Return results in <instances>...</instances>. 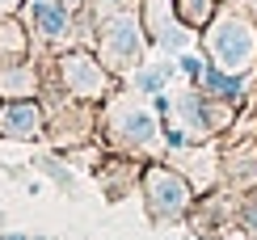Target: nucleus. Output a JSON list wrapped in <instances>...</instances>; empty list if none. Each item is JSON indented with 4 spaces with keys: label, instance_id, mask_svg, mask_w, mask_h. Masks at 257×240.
Instances as JSON below:
<instances>
[{
    "label": "nucleus",
    "instance_id": "obj_1",
    "mask_svg": "<svg viewBox=\"0 0 257 240\" xmlns=\"http://www.w3.org/2000/svg\"><path fill=\"white\" fill-rule=\"evenodd\" d=\"M211 55H215L228 72L249 68L253 55H257V38H253V30L244 26V21H236V17L219 21L215 34H211Z\"/></svg>",
    "mask_w": 257,
    "mask_h": 240
},
{
    "label": "nucleus",
    "instance_id": "obj_2",
    "mask_svg": "<svg viewBox=\"0 0 257 240\" xmlns=\"http://www.w3.org/2000/svg\"><path fill=\"white\" fill-rule=\"evenodd\" d=\"M101 47H105V55H110L114 63H139L144 38H139L135 17H114L110 26H105V34H101Z\"/></svg>",
    "mask_w": 257,
    "mask_h": 240
},
{
    "label": "nucleus",
    "instance_id": "obj_3",
    "mask_svg": "<svg viewBox=\"0 0 257 240\" xmlns=\"http://www.w3.org/2000/svg\"><path fill=\"white\" fill-rule=\"evenodd\" d=\"M186 198H190L186 181L173 177V173L156 169L152 177H148V202H152V215H156V219H165V215H177L181 206H186Z\"/></svg>",
    "mask_w": 257,
    "mask_h": 240
},
{
    "label": "nucleus",
    "instance_id": "obj_4",
    "mask_svg": "<svg viewBox=\"0 0 257 240\" xmlns=\"http://www.w3.org/2000/svg\"><path fill=\"white\" fill-rule=\"evenodd\" d=\"M63 80H68V89L80 93V97H101V89H105V72L89 55H68L63 59Z\"/></svg>",
    "mask_w": 257,
    "mask_h": 240
},
{
    "label": "nucleus",
    "instance_id": "obj_5",
    "mask_svg": "<svg viewBox=\"0 0 257 240\" xmlns=\"http://www.w3.org/2000/svg\"><path fill=\"white\" fill-rule=\"evenodd\" d=\"M38 131H42L38 105L17 101V105H5V110H0V135H9V139H34Z\"/></svg>",
    "mask_w": 257,
    "mask_h": 240
},
{
    "label": "nucleus",
    "instance_id": "obj_6",
    "mask_svg": "<svg viewBox=\"0 0 257 240\" xmlns=\"http://www.w3.org/2000/svg\"><path fill=\"white\" fill-rule=\"evenodd\" d=\"M148 13H152V21H156V38L165 42V47H186V30H177L173 21L165 17V0H152V5H148Z\"/></svg>",
    "mask_w": 257,
    "mask_h": 240
},
{
    "label": "nucleus",
    "instance_id": "obj_7",
    "mask_svg": "<svg viewBox=\"0 0 257 240\" xmlns=\"http://www.w3.org/2000/svg\"><path fill=\"white\" fill-rule=\"evenodd\" d=\"M34 21H38V30H42V34H51V38L68 30V17H63L55 5H42V0L34 5Z\"/></svg>",
    "mask_w": 257,
    "mask_h": 240
},
{
    "label": "nucleus",
    "instance_id": "obj_8",
    "mask_svg": "<svg viewBox=\"0 0 257 240\" xmlns=\"http://www.w3.org/2000/svg\"><path fill=\"white\" fill-rule=\"evenodd\" d=\"M118 123H122V135L135 139V144H144V139L152 135V114H144V110H126Z\"/></svg>",
    "mask_w": 257,
    "mask_h": 240
},
{
    "label": "nucleus",
    "instance_id": "obj_9",
    "mask_svg": "<svg viewBox=\"0 0 257 240\" xmlns=\"http://www.w3.org/2000/svg\"><path fill=\"white\" fill-rule=\"evenodd\" d=\"M0 93H34V72L30 68H5L0 72Z\"/></svg>",
    "mask_w": 257,
    "mask_h": 240
},
{
    "label": "nucleus",
    "instance_id": "obj_10",
    "mask_svg": "<svg viewBox=\"0 0 257 240\" xmlns=\"http://www.w3.org/2000/svg\"><path fill=\"white\" fill-rule=\"evenodd\" d=\"M173 76V63H160V68H148V72H135V89L139 93H160V84Z\"/></svg>",
    "mask_w": 257,
    "mask_h": 240
},
{
    "label": "nucleus",
    "instance_id": "obj_11",
    "mask_svg": "<svg viewBox=\"0 0 257 240\" xmlns=\"http://www.w3.org/2000/svg\"><path fill=\"white\" fill-rule=\"evenodd\" d=\"M202 84H207L211 93H219V97H236V93H240V80H236V76H223V72H215V68H202Z\"/></svg>",
    "mask_w": 257,
    "mask_h": 240
},
{
    "label": "nucleus",
    "instance_id": "obj_12",
    "mask_svg": "<svg viewBox=\"0 0 257 240\" xmlns=\"http://www.w3.org/2000/svg\"><path fill=\"white\" fill-rule=\"evenodd\" d=\"M181 114L190 118V127H194V131H202V123H207V110H202V97H198V93H190L186 101H181Z\"/></svg>",
    "mask_w": 257,
    "mask_h": 240
},
{
    "label": "nucleus",
    "instance_id": "obj_13",
    "mask_svg": "<svg viewBox=\"0 0 257 240\" xmlns=\"http://www.w3.org/2000/svg\"><path fill=\"white\" fill-rule=\"evenodd\" d=\"M181 68H186L190 76H202V63H198L194 55H186V59H181Z\"/></svg>",
    "mask_w": 257,
    "mask_h": 240
},
{
    "label": "nucleus",
    "instance_id": "obj_14",
    "mask_svg": "<svg viewBox=\"0 0 257 240\" xmlns=\"http://www.w3.org/2000/svg\"><path fill=\"white\" fill-rule=\"evenodd\" d=\"M63 5H68V9H72V5H80V0H63Z\"/></svg>",
    "mask_w": 257,
    "mask_h": 240
},
{
    "label": "nucleus",
    "instance_id": "obj_15",
    "mask_svg": "<svg viewBox=\"0 0 257 240\" xmlns=\"http://www.w3.org/2000/svg\"><path fill=\"white\" fill-rule=\"evenodd\" d=\"M9 5H13V0H0V9H9Z\"/></svg>",
    "mask_w": 257,
    "mask_h": 240
},
{
    "label": "nucleus",
    "instance_id": "obj_16",
    "mask_svg": "<svg viewBox=\"0 0 257 240\" xmlns=\"http://www.w3.org/2000/svg\"><path fill=\"white\" fill-rule=\"evenodd\" d=\"M5 240H26V236H5Z\"/></svg>",
    "mask_w": 257,
    "mask_h": 240
}]
</instances>
